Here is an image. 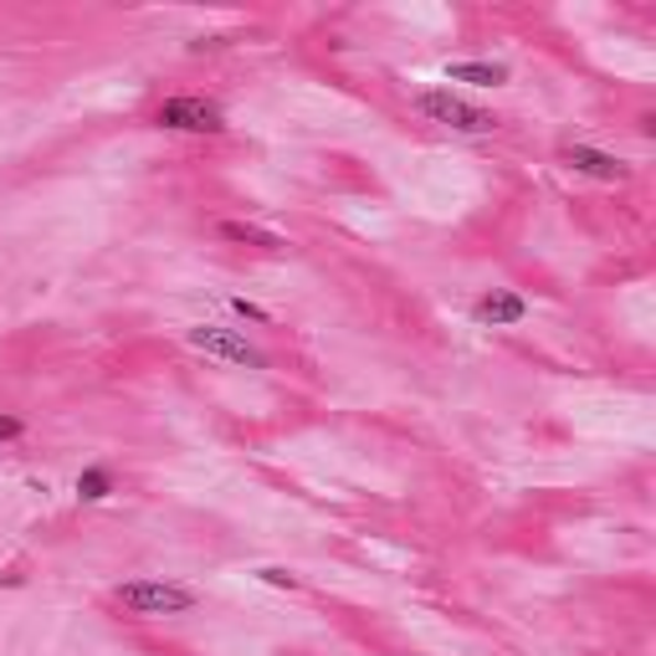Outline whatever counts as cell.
I'll return each instance as SVG.
<instances>
[{
	"label": "cell",
	"mask_w": 656,
	"mask_h": 656,
	"mask_svg": "<svg viewBox=\"0 0 656 656\" xmlns=\"http://www.w3.org/2000/svg\"><path fill=\"white\" fill-rule=\"evenodd\" d=\"M411 103H416V113L426 123L451 129V134H467V139H482V134H498V129H503V119H498L492 108L462 98L457 88H420Z\"/></svg>",
	"instance_id": "obj_1"
},
{
	"label": "cell",
	"mask_w": 656,
	"mask_h": 656,
	"mask_svg": "<svg viewBox=\"0 0 656 656\" xmlns=\"http://www.w3.org/2000/svg\"><path fill=\"white\" fill-rule=\"evenodd\" d=\"M108 600L139 621H170V615H190L200 605V595L179 580H123L108 590Z\"/></svg>",
	"instance_id": "obj_2"
},
{
	"label": "cell",
	"mask_w": 656,
	"mask_h": 656,
	"mask_svg": "<svg viewBox=\"0 0 656 656\" xmlns=\"http://www.w3.org/2000/svg\"><path fill=\"white\" fill-rule=\"evenodd\" d=\"M154 123H160L164 134H200V139H216L231 129L226 108L216 98H206V92H175V98H164L154 108Z\"/></svg>",
	"instance_id": "obj_3"
},
{
	"label": "cell",
	"mask_w": 656,
	"mask_h": 656,
	"mask_svg": "<svg viewBox=\"0 0 656 656\" xmlns=\"http://www.w3.org/2000/svg\"><path fill=\"white\" fill-rule=\"evenodd\" d=\"M185 343H190V349H200V354H210V359L241 364V370H267V354H262L256 343H247V334H237V328L195 324V328H185Z\"/></svg>",
	"instance_id": "obj_4"
},
{
	"label": "cell",
	"mask_w": 656,
	"mask_h": 656,
	"mask_svg": "<svg viewBox=\"0 0 656 656\" xmlns=\"http://www.w3.org/2000/svg\"><path fill=\"white\" fill-rule=\"evenodd\" d=\"M559 164L575 170V175H590V179H605V185H621L631 179V164L611 150H595V144H559Z\"/></svg>",
	"instance_id": "obj_5"
},
{
	"label": "cell",
	"mask_w": 656,
	"mask_h": 656,
	"mask_svg": "<svg viewBox=\"0 0 656 656\" xmlns=\"http://www.w3.org/2000/svg\"><path fill=\"white\" fill-rule=\"evenodd\" d=\"M528 318V303L518 293H503V287H488L478 303H472V324L478 328H513Z\"/></svg>",
	"instance_id": "obj_6"
},
{
	"label": "cell",
	"mask_w": 656,
	"mask_h": 656,
	"mask_svg": "<svg viewBox=\"0 0 656 656\" xmlns=\"http://www.w3.org/2000/svg\"><path fill=\"white\" fill-rule=\"evenodd\" d=\"M451 83H472V88H503L507 67L503 62H447V88Z\"/></svg>",
	"instance_id": "obj_7"
},
{
	"label": "cell",
	"mask_w": 656,
	"mask_h": 656,
	"mask_svg": "<svg viewBox=\"0 0 656 656\" xmlns=\"http://www.w3.org/2000/svg\"><path fill=\"white\" fill-rule=\"evenodd\" d=\"M221 241H237V247H256V252H283L287 241L277 231H262L252 221H221Z\"/></svg>",
	"instance_id": "obj_8"
},
{
	"label": "cell",
	"mask_w": 656,
	"mask_h": 656,
	"mask_svg": "<svg viewBox=\"0 0 656 656\" xmlns=\"http://www.w3.org/2000/svg\"><path fill=\"white\" fill-rule=\"evenodd\" d=\"M77 498H83V503L113 498V472H108V467H83V472H77Z\"/></svg>",
	"instance_id": "obj_9"
},
{
	"label": "cell",
	"mask_w": 656,
	"mask_h": 656,
	"mask_svg": "<svg viewBox=\"0 0 656 656\" xmlns=\"http://www.w3.org/2000/svg\"><path fill=\"white\" fill-rule=\"evenodd\" d=\"M21 436H26V420L11 416V411H0V447H6V441H21Z\"/></svg>",
	"instance_id": "obj_10"
},
{
	"label": "cell",
	"mask_w": 656,
	"mask_h": 656,
	"mask_svg": "<svg viewBox=\"0 0 656 656\" xmlns=\"http://www.w3.org/2000/svg\"><path fill=\"white\" fill-rule=\"evenodd\" d=\"M262 584H272V590H298V575L293 569H262Z\"/></svg>",
	"instance_id": "obj_11"
},
{
	"label": "cell",
	"mask_w": 656,
	"mask_h": 656,
	"mask_svg": "<svg viewBox=\"0 0 656 656\" xmlns=\"http://www.w3.org/2000/svg\"><path fill=\"white\" fill-rule=\"evenodd\" d=\"M231 314L252 318V324H272V314H267V308H256V303H247V298H231Z\"/></svg>",
	"instance_id": "obj_12"
}]
</instances>
